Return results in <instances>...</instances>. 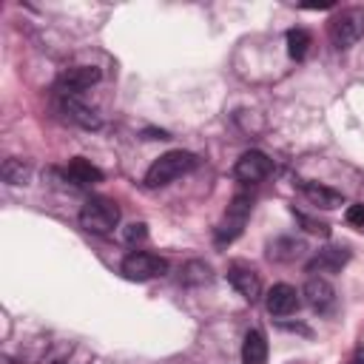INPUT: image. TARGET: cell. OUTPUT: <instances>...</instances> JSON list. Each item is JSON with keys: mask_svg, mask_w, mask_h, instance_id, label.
Wrapping results in <instances>:
<instances>
[{"mask_svg": "<svg viewBox=\"0 0 364 364\" xmlns=\"http://www.w3.org/2000/svg\"><path fill=\"white\" fill-rule=\"evenodd\" d=\"M196 165H199L196 154L182 151V148H179V151H168V154H162L159 159L151 162V168L145 171V185H148V188H165V185H171L173 179L191 173Z\"/></svg>", "mask_w": 364, "mask_h": 364, "instance_id": "6da1fadb", "label": "cell"}, {"mask_svg": "<svg viewBox=\"0 0 364 364\" xmlns=\"http://www.w3.org/2000/svg\"><path fill=\"white\" fill-rule=\"evenodd\" d=\"M80 225H82V230L97 233V236L111 233L119 225V208H117V202H111L105 196L85 199V205L80 208Z\"/></svg>", "mask_w": 364, "mask_h": 364, "instance_id": "7a4b0ae2", "label": "cell"}, {"mask_svg": "<svg viewBox=\"0 0 364 364\" xmlns=\"http://www.w3.org/2000/svg\"><path fill=\"white\" fill-rule=\"evenodd\" d=\"M327 34H330V43L344 51L350 48L355 40L364 37V9L361 6H350V9H341L330 17L327 23Z\"/></svg>", "mask_w": 364, "mask_h": 364, "instance_id": "3957f363", "label": "cell"}, {"mask_svg": "<svg viewBox=\"0 0 364 364\" xmlns=\"http://www.w3.org/2000/svg\"><path fill=\"white\" fill-rule=\"evenodd\" d=\"M250 208H253V202H250V196H247L245 191L230 199V205H228V210H225V219H222V225L216 228V242H219V245H230V242L245 230L247 216H250Z\"/></svg>", "mask_w": 364, "mask_h": 364, "instance_id": "277c9868", "label": "cell"}, {"mask_svg": "<svg viewBox=\"0 0 364 364\" xmlns=\"http://www.w3.org/2000/svg\"><path fill=\"white\" fill-rule=\"evenodd\" d=\"M122 276L131 279V282H148V279H156L168 270V262L156 253H148V250H131L122 264H119Z\"/></svg>", "mask_w": 364, "mask_h": 364, "instance_id": "5b68a950", "label": "cell"}, {"mask_svg": "<svg viewBox=\"0 0 364 364\" xmlns=\"http://www.w3.org/2000/svg\"><path fill=\"white\" fill-rule=\"evenodd\" d=\"M94 82H100V68H94V65H71L57 77L54 88H57L60 97H77L80 91L91 88Z\"/></svg>", "mask_w": 364, "mask_h": 364, "instance_id": "8992f818", "label": "cell"}, {"mask_svg": "<svg viewBox=\"0 0 364 364\" xmlns=\"http://www.w3.org/2000/svg\"><path fill=\"white\" fill-rule=\"evenodd\" d=\"M228 282L245 301H256L262 296V279L247 262H230L228 264Z\"/></svg>", "mask_w": 364, "mask_h": 364, "instance_id": "52a82bcc", "label": "cell"}, {"mask_svg": "<svg viewBox=\"0 0 364 364\" xmlns=\"http://www.w3.org/2000/svg\"><path fill=\"white\" fill-rule=\"evenodd\" d=\"M270 171H273V162H270L267 154H262V151H245V154L236 159V168H233L236 179L245 182V185L262 182Z\"/></svg>", "mask_w": 364, "mask_h": 364, "instance_id": "ba28073f", "label": "cell"}, {"mask_svg": "<svg viewBox=\"0 0 364 364\" xmlns=\"http://www.w3.org/2000/svg\"><path fill=\"white\" fill-rule=\"evenodd\" d=\"M301 296H304V301H307L316 313H327V310L336 304V290H333V284H330L327 279H321V276H310V279L304 282Z\"/></svg>", "mask_w": 364, "mask_h": 364, "instance_id": "9c48e42d", "label": "cell"}, {"mask_svg": "<svg viewBox=\"0 0 364 364\" xmlns=\"http://www.w3.org/2000/svg\"><path fill=\"white\" fill-rule=\"evenodd\" d=\"M264 307L270 316H290L299 307V290L293 284H273L264 296Z\"/></svg>", "mask_w": 364, "mask_h": 364, "instance_id": "30bf717a", "label": "cell"}, {"mask_svg": "<svg viewBox=\"0 0 364 364\" xmlns=\"http://www.w3.org/2000/svg\"><path fill=\"white\" fill-rule=\"evenodd\" d=\"M60 111L65 114V119L77 122V125L85 128V131H97V128L102 125L100 114H97L94 108H88L85 102H80L77 97H60Z\"/></svg>", "mask_w": 364, "mask_h": 364, "instance_id": "8fae6325", "label": "cell"}, {"mask_svg": "<svg viewBox=\"0 0 364 364\" xmlns=\"http://www.w3.org/2000/svg\"><path fill=\"white\" fill-rule=\"evenodd\" d=\"M347 262H350V250L330 245V247H321V250L307 262V270H310V273H338Z\"/></svg>", "mask_w": 364, "mask_h": 364, "instance_id": "7c38bea8", "label": "cell"}, {"mask_svg": "<svg viewBox=\"0 0 364 364\" xmlns=\"http://www.w3.org/2000/svg\"><path fill=\"white\" fill-rule=\"evenodd\" d=\"M63 176H65L71 185H77V188H88V185L102 182V171H100L97 165H91L88 159H82V156L68 159V165H65Z\"/></svg>", "mask_w": 364, "mask_h": 364, "instance_id": "4fadbf2b", "label": "cell"}, {"mask_svg": "<svg viewBox=\"0 0 364 364\" xmlns=\"http://www.w3.org/2000/svg\"><path fill=\"white\" fill-rule=\"evenodd\" d=\"M301 193H304L313 205H318V208H324V210H333V208L344 205V199H341L338 191H333V188H327V185H318V182H301Z\"/></svg>", "mask_w": 364, "mask_h": 364, "instance_id": "5bb4252c", "label": "cell"}, {"mask_svg": "<svg viewBox=\"0 0 364 364\" xmlns=\"http://www.w3.org/2000/svg\"><path fill=\"white\" fill-rule=\"evenodd\" d=\"M242 361L245 364H264L267 361V338L262 330H247L242 341Z\"/></svg>", "mask_w": 364, "mask_h": 364, "instance_id": "9a60e30c", "label": "cell"}, {"mask_svg": "<svg viewBox=\"0 0 364 364\" xmlns=\"http://www.w3.org/2000/svg\"><path fill=\"white\" fill-rule=\"evenodd\" d=\"M310 43H313L310 31H304V28H290L287 31V54L293 60H304L307 51H310Z\"/></svg>", "mask_w": 364, "mask_h": 364, "instance_id": "2e32d148", "label": "cell"}, {"mask_svg": "<svg viewBox=\"0 0 364 364\" xmlns=\"http://www.w3.org/2000/svg\"><path fill=\"white\" fill-rule=\"evenodd\" d=\"M299 250H301V242L282 236V239L270 242L267 256H270V259H276V262H290V259H296V256H299Z\"/></svg>", "mask_w": 364, "mask_h": 364, "instance_id": "e0dca14e", "label": "cell"}, {"mask_svg": "<svg viewBox=\"0 0 364 364\" xmlns=\"http://www.w3.org/2000/svg\"><path fill=\"white\" fill-rule=\"evenodd\" d=\"M0 173H3V182H9V185H23L26 179H28V165H23V159H6L3 162V168H0Z\"/></svg>", "mask_w": 364, "mask_h": 364, "instance_id": "ac0fdd59", "label": "cell"}, {"mask_svg": "<svg viewBox=\"0 0 364 364\" xmlns=\"http://www.w3.org/2000/svg\"><path fill=\"white\" fill-rule=\"evenodd\" d=\"M205 282H210V267L205 262H188L182 267V284L196 287V284H205Z\"/></svg>", "mask_w": 364, "mask_h": 364, "instance_id": "d6986e66", "label": "cell"}, {"mask_svg": "<svg viewBox=\"0 0 364 364\" xmlns=\"http://www.w3.org/2000/svg\"><path fill=\"white\" fill-rule=\"evenodd\" d=\"M122 239H125L128 245L145 242V239H148V228H145V222H131V225L122 230Z\"/></svg>", "mask_w": 364, "mask_h": 364, "instance_id": "ffe728a7", "label": "cell"}, {"mask_svg": "<svg viewBox=\"0 0 364 364\" xmlns=\"http://www.w3.org/2000/svg\"><path fill=\"white\" fill-rule=\"evenodd\" d=\"M344 216H347V222H350V225H355V228H364V205H350Z\"/></svg>", "mask_w": 364, "mask_h": 364, "instance_id": "44dd1931", "label": "cell"}, {"mask_svg": "<svg viewBox=\"0 0 364 364\" xmlns=\"http://www.w3.org/2000/svg\"><path fill=\"white\" fill-rule=\"evenodd\" d=\"M304 225H307V230H313V233H321V236H327L330 230H327V225H321V222H313V219H307V216H299Z\"/></svg>", "mask_w": 364, "mask_h": 364, "instance_id": "7402d4cb", "label": "cell"}, {"mask_svg": "<svg viewBox=\"0 0 364 364\" xmlns=\"http://www.w3.org/2000/svg\"><path fill=\"white\" fill-rule=\"evenodd\" d=\"M347 364H364V347H358V350L353 353V358H350Z\"/></svg>", "mask_w": 364, "mask_h": 364, "instance_id": "603a6c76", "label": "cell"}]
</instances>
